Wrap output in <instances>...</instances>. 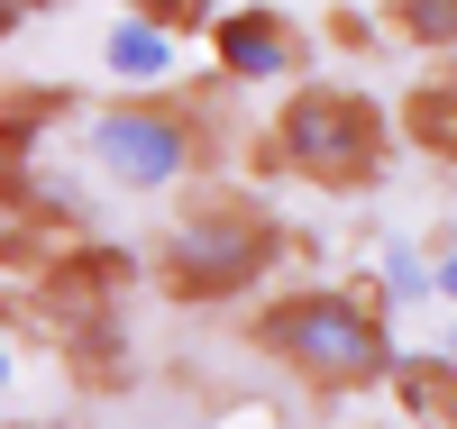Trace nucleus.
I'll return each mask as SVG.
<instances>
[{
    "mask_svg": "<svg viewBox=\"0 0 457 429\" xmlns=\"http://www.w3.org/2000/svg\"><path fill=\"white\" fill-rule=\"evenodd\" d=\"M247 347L302 375L312 393H375L394 375V310L366 284H302V293L256 301Z\"/></svg>",
    "mask_w": 457,
    "mask_h": 429,
    "instance_id": "nucleus-1",
    "label": "nucleus"
},
{
    "mask_svg": "<svg viewBox=\"0 0 457 429\" xmlns=\"http://www.w3.org/2000/svg\"><path fill=\"white\" fill-rule=\"evenodd\" d=\"M394 155V120L385 101L357 83H293V101L275 110V128L256 137V165H275L312 192H375Z\"/></svg>",
    "mask_w": 457,
    "mask_h": 429,
    "instance_id": "nucleus-2",
    "label": "nucleus"
},
{
    "mask_svg": "<svg viewBox=\"0 0 457 429\" xmlns=\"http://www.w3.org/2000/svg\"><path fill=\"white\" fill-rule=\"evenodd\" d=\"M284 256V228L275 210H256L247 192H202L165 238H156V284L193 310H220V301H247Z\"/></svg>",
    "mask_w": 457,
    "mask_h": 429,
    "instance_id": "nucleus-3",
    "label": "nucleus"
},
{
    "mask_svg": "<svg viewBox=\"0 0 457 429\" xmlns=\"http://www.w3.org/2000/svg\"><path fill=\"white\" fill-rule=\"evenodd\" d=\"M83 155L120 192H183L193 174H211V128L183 101H101L83 110Z\"/></svg>",
    "mask_w": 457,
    "mask_h": 429,
    "instance_id": "nucleus-4",
    "label": "nucleus"
},
{
    "mask_svg": "<svg viewBox=\"0 0 457 429\" xmlns=\"http://www.w3.org/2000/svg\"><path fill=\"white\" fill-rule=\"evenodd\" d=\"M211 64L228 73L238 92H265V83H302L312 73V28L275 0H238V10L211 19Z\"/></svg>",
    "mask_w": 457,
    "mask_h": 429,
    "instance_id": "nucleus-5",
    "label": "nucleus"
},
{
    "mask_svg": "<svg viewBox=\"0 0 457 429\" xmlns=\"http://www.w3.org/2000/svg\"><path fill=\"white\" fill-rule=\"evenodd\" d=\"M101 73L120 92H165L183 73V28L146 19V10H120V28H101Z\"/></svg>",
    "mask_w": 457,
    "mask_h": 429,
    "instance_id": "nucleus-6",
    "label": "nucleus"
},
{
    "mask_svg": "<svg viewBox=\"0 0 457 429\" xmlns=\"http://www.w3.org/2000/svg\"><path fill=\"white\" fill-rule=\"evenodd\" d=\"M385 393H394L403 420H457V357H448V347H430V357H403V347H394Z\"/></svg>",
    "mask_w": 457,
    "mask_h": 429,
    "instance_id": "nucleus-7",
    "label": "nucleus"
},
{
    "mask_svg": "<svg viewBox=\"0 0 457 429\" xmlns=\"http://www.w3.org/2000/svg\"><path fill=\"white\" fill-rule=\"evenodd\" d=\"M366 293L385 301V310H421V301H439V256H421L411 238H385V247H375Z\"/></svg>",
    "mask_w": 457,
    "mask_h": 429,
    "instance_id": "nucleus-8",
    "label": "nucleus"
},
{
    "mask_svg": "<svg viewBox=\"0 0 457 429\" xmlns=\"http://www.w3.org/2000/svg\"><path fill=\"white\" fill-rule=\"evenodd\" d=\"M385 28L411 55H457V0H385Z\"/></svg>",
    "mask_w": 457,
    "mask_h": 429,
    "instance_id": "nucleus-9",
    "label": "nucleus"
},
{
    "mask_svg": "<svg viewBox=\"0 0 457 429\" xmlns=\"http://www.w3.org/2000/svg\"><path fill=\"white\" fill-rule=\"evenodd\" d=\"M403 128H411V146H421V155L457 165V83H421V92H411V110H403Z\"/></svg>",
    "mask_w": 457,
    "mask_h": 429,
    "instance_id": "nucleus-10",
    "label": "nucleus"
},
{
    "mask_svg": "<svg viewBox=\"0 0 457 429\" xmlns=\"http://www.w3.org/2000/svg\"><path fill=\"white\" fill-rule=\"evenodd\" d=\"M329 46L375 55V46H385V10H329Z\"/></svg>",
    "mask_w": 457,
    "mask_h": 429,
    "instance_id": "nucleus-11",
    "label": "nucleus"
},
{
    "mask_svg": "<svg viewBox=\"0 0 457 429\" xmlns=\"http://www.w3.org/2000/svg\"><path fill=\"white\" fill-rule=\"evenodd\" d=\"M129 10H146V19H165V28H193V37H211V0H129Z\"/></svg>",
    "mask_w": 457,
    "mask_h": 429,
    "instance_id": "nucleus-12",
    "label": "nucleus"
},
{
    "mask_svg": "<svg viewBox=\"0 0 457 429\" xmlns=\"http://www.w3.org/2000/svg\"><path fill=\"white\" fill-rule=\"evenodd\" d=\"M37 10H55V0H0V46H10V37H19Z\"/></svg>",
    "mask_w": 457,
    "mask_h": 429,
    "instance_id": "nucleus-13",
    "label": "nucleus"
},
{
    "mask_svg": "<svg viewBox=\"0 0 457 429\" xmlns=\"http://www.w3.org/2000/svg\"><path fill=\"white\" fill-rule=\"evenodd\" d=\"M439 301H457V247H439Z\"/></svg>",
    "mask_w": 457,
    "mask_h": 429,
    "instance_id": "nucleus-14",
    "label": "nucleus"
},
{
    "mask_svg": "<svg viewBox=\"0 0 457 429\" xmlns=\"http://www.w3.org/2000/svg\"><path fill=\"white\" fill-rule=\"evenodd\" d=\"M0 393H10V338H0Z\"/></svg>",
    "mask_w": 457,
    "mask_h": 429,
    "instance_id": "nucleus-15",
    "label": "nucleus"
},
{
    "mask_svg": "<svg viewBox=\"0 0 457 429\" xmlns=\"http://www.w3.org/2000/svg\"><path fill=\"white\" fill-rule=\"evenodd\" d=\"M10 219H19V210H10V192H0V228H10Z\"/></svg>",
    "mask_w": 457,
    "mask_h": 429,
    "instance_id": "nucleus-16",
    "label": "nucleus"
}]
</instances>
